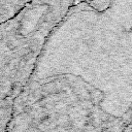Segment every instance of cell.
I'll return each mask as SVG.
<instances>
[{"label":"cell","mask_w":132,"mask_h":132,"mask_svg":"<svg viewBox=\"0 0 132 132\" xmlns=\"http://www.w3.org/2000/svg\"><path fill=\"white\" fill-rule=\"evenodd\" d=\"M132 0H74L16 98L6 132H127Z\"/></svg>","instance_id":"1"},{"label":"cell","mask_w":132,"mask_h":132,"mask_svg":"<svg viewBox=\"0 0 132 132\" xmlns=\"http://www.w3.org/2000/svg\"><path fill=\"white\" fill-rule=\"evenodd\" d=\"M74 0H34L0 24V132H6L16 98L27 85L53 29Z\"/></svg>","instance_id":"2"}]
</instances>
